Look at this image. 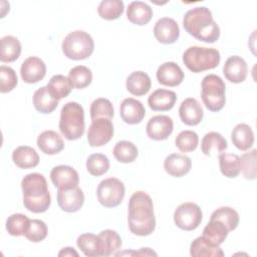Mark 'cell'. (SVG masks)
I'll return each mask as SVG.
<instances>
[{"instance_id": "cell-31", "label": "cell", "mask_w": 257, "mask_h": 257, "mask_svg": "<svg viewBox=\"0 0 257 257\" xmlns=\"http://www.w3.org/2000/svg\"><path fill=\"white\" fill-rule=\"evenodd\" d=\"M229 230L218 220H210L203 230V237L213 245L220 246L227 238Z\"/></svg>"}, {"instance_id": "cell-24", "label": "cell", "mask_w": 257, "mask_h": 257, "mask_svg": "<svg viewBox=\"0 0 257 257\" xmlns=\"http://www.w3.org/2000/svg\"><path fill=\"white\" fill-rule=\"evenodd\" d=\"M125 86L130 93L141 96L149 92L152 86V81L146 72L134 71L127 76Z\"/></svg>"}, {"instance_id": "cell-40", "label": "cell", "mask_w": 257, "mask_h": 257, "mask_svg": "<svg viewBox=\"0 0 257 257\" xmlns=\"http://www.w3.org/2000/svg\"><path fill=\"white\" fill-rule=\"evenodd\" d=\"M123 2L121 0H103L99 3L98 15L105 20L117 19L123 13Z\"/></svg>"}, {"instance_id": "cell-3", "label": "cell", "mask_w": 257, "mask_h": 257, "mask_svg": "<svg viewBox=\"0 0 257 257\" xmlns=\"http://www.w3.org/2000/svg\"><path fill=\"white\" fill-rule=\"evenodd\" d=\"M21 189L23 192V205L28 211L43 213L49 208L51 197L43 175L38 173L26 175L21 181Z\"/></svg>"}, {"instance_id": "cell-7", "label": "cell", "mask_w": 257, "mask_h": 257, "mask_svg": "<svg viewBox=\"0 0 257 257\" xmlns=\"http://www.w3.org/2000/svg\"><path fill=\"white\" fill-rule=\"evenodd\" d=\"M201 87V97L207 109L221 110L226 102V85L223 79L216 74H208L203 78Z\"/></svg>"}, {"instance_id": "cell-15", "label": "cell", "mask_w": 257, "mask_h": 257, "mask_svg": "<svg viewBox=\"0 0 257 257\" xmlns=\"http://www.w3.org/2000/svg\"><path fill=\"white\" fill-rule=\"evenodd\" d=\"M57 203L60 209L64 212H76L82 207L84 203L83 192L78 186L67 190H58Z\"/></svg>"}, {"instance_id": "cell-2", "label": "cell", "mask_w": 257, "mask_h": 257, "mask_svg": "<svg viewBox=\"0 0 257 257\" xmlns=\"http://www.w3.org/2000/svg\"><path fill=\"white\" fill-rule=\"evenodd\" d=\"M185 30L200 41L214 43L220 37V28L207 7H195L186 12L183 19Z\"/></svg>"}, {"instance_id": "cell-1", "label": "cell", "mask_w": 257, "mask_h": 257, "mask_svg": "<svg viewBox=\"0 0 257 257\" xmlns=\"http://www.w3.org/2000/svg\"><path fill=\"white\" fill-rule=\"evenodd\" d=\"M128 228L137 236H149L156 228L152 198L143 191L135 192L128 201Z\"/></svg>"}, {"instance_id": "cell-21", "label": "cell", "mask_w": 257, "mask_h": 257, "mask_svg": "<svg viewBox=\"0 0 257 257\" xmlns=\"http://www.w3.org/2000/svg\"><path fill=\"white\" fill-rule=\"evenodd\" d=\"M176 100L177 95L173 90L160 88L150 94L148 103L155 111H167L174 107Z\"/></svg>"}, {"instance_id": "cell-10", "label": "cell", "mask_w": 257, "mask_h": 257, "mask_svg": "<svg viewBox=\"0 0 257 257\" xmlns=\"http://www.w3.org/2000/svg\"><path fill=\"white\" fill-rule=\"evenodd\" d=\"M113 136V124L110 119L97 118L92 120L87 132V142L90 147H101L107 144Z\"/></svg>"}, {"instance_id": "cell-11", "label": "cell", "mask_w": 257, "mask_h": 257, "mask_svg": "<svg viewBox=\"0 0 257 257\" xmlns=\"http://www.w3.org/2000/svg\"><path fill=\"white\" fill-rule=\"evenodd\" d=\"M174 130V122L168 115L159 114L151 117L147 123V135L154 141L167 140Z\"/></svg>"}, {"instance_id": "cell-47", "label": "cell", "mask_w": 257, "mask_h": 257, "mask_svg": "<svg viewBox=\"0 0 257 257\" xmlns=\"http://www.w3.org/2000/svg\"><path fill=\"white\" fill-rule=\"evenodd\" d=\"M58 256H78V253L72 247H65L62 248L58 252Z\"/></svg>"}, {"instance_id": "cell-25", "label": "cell", "mask_w": 257, "mask_h": 257, "mask_svg": "<svg viewBox=\"0 0 257 257\" xmlns=\"http://www.w3.org/2000/svg\"><path fill=\"white\" fill-rule=\"evenodd\" d=\"M12 161L20 169H31L38 165L39 156L33 148L20 146L13 151Z\"/></svg>"}, {"instance_id": "cell-45", "label": "cell", "mask_w": 257, "mask_h": 257, "mask_svg": "<svg viewBox=\"0 0 257 257\" xmlns=\"http://www.w3.org/2000/svg\"><path fill=\"white\" fill-rule=\"evenodd\" d=\"M0 91L2 93L9 92L17 85L18 78L13 68L5 65L0 66Z\"/></svg>"}, {"instance_id": "cell-14", "label": "cell", "mask_w": 257, "mask_h": 257, "mask_svg": "<svg viewBox=\"0 0 257 257\" xmlns=\"http://www.w3.org/2000/svg\"><path fill=\"white\" fill-rule=\"evenodd\" d=\"M154 35L159 42L163 44H172L178 40L180 36V28L173 18L163 17L156 22Z\"/></svg>"}, {"instance_id": "cell-17", "label": "cell", "mask_w": 257, "mask_h": 257, "mask_svg": "<svg viewBox=\"0 0 257 257\" xmlns=\"http://www.w3.org/2000/svg\"><path fill=\"white\" fill-rule=\"evenodd\" d=\"M121 119L128 124H137L143 120L146 114L144 104L133 97L124 98L119 106Z\"/></svg>"}, {"instance_id": "cell-44", "label": "cell", "mask_w": 257, "mask_h": 257, "mask_svg": "<svg viewBox=\"0 0 257 257\" xmlns=\"http://www.w3.org/2000/svg\"><path fill=\"white\" fill-rule=\"evenodd\" d=\"M256 155L257 151L254 149L249 153H245L240 159V171L247 180L256 179Z\"/></svg>"}, {"instance_id": "cell-36", "label": "cell", "mask_w": 257, "mask_h": 257, "mask_svg": "<svg viewBox=\"0 0 257 257\" xmlns=\"http://www.w3.org/2000/svg\"><path fill=\"white\" fill-rule=\"evenodd\" d=\"M98 236L102 244V256L115 255L116 251H118L121 246V238L119 235L113 230L106 229L101 231Z\"/></svg>"}, {"instance_id": "cell-6", "label": "cell", "mask_w": 257, "mask_h": 257, "mask_svg": "<svg viewBox=\"0 0 257 257\" xmlns=\"http://www.w3.org/2000/svg\"><path fill=\"white\" fill-rule=\"evenodd\" d=\"M62 52L73 60H82L89 57L94 49L92 37L85 31L75 30L68 33L62 41Z\"/></svg>"}, {"instance_id": "cell-26", "label": "cell", "mask_w": 257, "mask_h": 257, "mask_svg": "<svg viewBox=\"0 0 257 257\" xmlns=\"http://www.w3.org/2000/svg\"><path fill=\"white\" fill-rule=\"evenodd\" d=\"M58 101L47 86H41L33 94V105L41 113H51L57 107Z\"/></svg>"}, {"instance_id": "cell-35", "label": "cell", "mask_w": 257, "mask_h": 257, "mask_svg": "<svg viewBox=\"0 0 257 257\" xmlns=\"http://www.w3.org/2000/svg\"><path fill=\"white\" fill-rule=\"evenodd\" d=\"M112 153L115 160L123 164L134 162L139 155V151L136 145L128 141L117 142L113 148Z\"/></svg>"}, {"instance_id": "cell-9", "label": "cell", "mask_w": 257, "mask_h": 257, "mask_svg": "<svg viewBox=\"0 0 257 257\" xmlns=\"http://www.w3.org/2000/svg\"><path fill=\"white\" fill-rule=\"evenodd\" d=\"M203 214L201 208L193 203L186 202L177 207L174 213V222L182 230L192 231L199 227Z\"/></svg>"}, {"instance_id": "cell-8", "label": "cell", "mask_w": 257, "mask_h": 257, "mask_svg": "<svg viewBox=\"0 0 257 257\" xmlns=\"http://www.w3.org/2000/svg\"><path fill=\"white\" fill-rule=\"evenodd\" d=\"M125 193L123 183L116 178H107L102 180L97 187L96 196L98 202L105 208L118 206L123 200Z\"/></svg>"}, {"instance_id": "cell-37", "label": "cell", "mask_w": 257, "mask_h": 257, "mask_svg": "<svg viewBox=\"0 0 257 257\" xmlns=\"http://www.w3.org/2000/svg\"><path fill=\"white\" fill-rule=\"evenodd\" d=\"M68 79H69L72 87L81 89V88L88 86L91 83L92 72L86 66L77 65L69 70Z\"/></svg>"}, {"instance_id": "cell-32", "label": "cell", "mask_w": 257, "mask_h": 257, "mask_svg": "<svg viewBox=\"0 0 257 257\" xmlns=\"http://www.w3.org/2000/svg\"><path fill=\"white\" fill-rule=\"evenodd\" d=\"M0 42V60L2 62H13L17 60L21 53L20 41L12 35H6L1 38Z\"/></svg>"}, {"instance_id": "cell-30", "label": "cell", "mask_w": 257, "mask_h": 257, "mask_svg": "<svg viewBox=\"0 0 257 257\" xmlns=\"http://www.w3.org/2000/svg\"><path fill=\"white\" fill-rule=\"evenodd\" d=\"M77 247L85 256H102V244L99 236L92 233H84L76 240Z\"/></svg>"}, {"instance_id": "cell-13", "label": "cell", "mask_w": 257, "mask_h": 257, "mask_svg": "<svg viewBox=\"0 0 257 257\" xmlns=\"http://www.w3.org/2000/svg\"><path fill=\"white\" fill-rule=\"evenodd\" d=\"M20 74L24 82L36 83L44 78L46 74V65L39 57L30 56L22 62Z\"/></svg>"}, {"instance_id": "cell-5", "label": "cell", "mask_w": 257, "mask_h": 257, "mask_svg": "<svg viewBox=\"0 0 257 257\" xmlns=\"http://www.w3.org/2000/svg\"><path fill=\"white\" fill-rule=\"evenodd\" d=\"M220 53L215 48L191 46L183 54V62L192 72L214 69L220 63Z\"/></svg>"}, {"instance_id": "cell-23", "label": "cell", "mask_w": 257, "mask_h": 257, "mask_svg": "<svg viewBox=\"0 0 257 257\" xmlns=\"http://www.w3.org/2000/svg\"><path fill=\"white\" fill-rule=\"evenodd\" d=\"M127 19L136 25H146L153 17V9L145 2L133 1L126 8Z\"/></svg>"}, {"instance_id": "cell-43", "label": "cell", "mask_w": 257, "mask_h": 257, "mask_svg": "<svg viewBox=\"0 0 257 257\" xmlns=\"http://www.w3.org/2000/svg\"><path fill=\"white\" fill-rule=\"evenodd\" d=\"M175 144L182 153H190L197 149L199 137L194 131H183L176 137Z\"/></svg>"}, {"instance_id": "cell-42", "label": "cell", "mask_w": 257, "mask_h": 257, "mask_svg": "<svg viewBox=\"0 0 257 257\" xmlns=\"http://www.w3.org/2000/svg\"><path fill=\"white\" fill-rule=\"evenodd\" d=\"M86 170L94 177L105 174L109 169V161L106 156L102 154H92L86 160Z\"/></svg>"}, {"instance_id": "cell-41", "label": "cell", "mask_w": 257, "mask_h": 257, "mask_svg": "<svg viewBox=\"0 0 257 257\" xmlns=\"http://www.w3.org/2000/svg\"><path fill=\"white\" fill-rule=\"evenodd\" d=\"M89 112H90L91 120H94L97 118L111 119L114 114L112 103L107 98H103V97L96 98L91 102Z\"/></svg>"}, {"instance_id": "cell-4", "label": "cell", "mask_w": 257, "mask_h": 257, "mask_svg": "<svg viewBox=\"0 0 257 257\" xmlns=\"http://www.w3.org/2000/svg\"><path fill=\"white\" fill-rule=\"evenodd\" d=\"M84 110L83 107L75 102L65 103L60 111L59 131L68 141H75L84 134Z\"/></svg>"}, {"instance_id": "cell-38", "label": "cell", "mask_w": 257, "mask_h": 257, "mask_svg": "<svg viewBox=\"0 0 257 257\" xmlns=\"http://www.w3.org/2000/svg\"><path fill=\"white\" fill-rule=\"evenodd\" d=\"M46 86L49 89V91L52 93V95L58 100L66 97L72 89V85L68 77H65L64 75H61V74L53 75Z\"/></svg>"}, {"instance_id": "cell-33", "label": "cell", "mask_w": 257, "mask_h": 257, "mask_svg": "<svg viewBox=\"0 0 257 257\" xmlns=\"http://www.w3.org/2000/svg\"><path fill=\"white\" fill-rule=\"evenodd\" d=\"M30 226V219L21 213L12 214L6 220V230L11 236H25Z\"/></svg>"}, {"instance_id": "cell-22", "label": "cell", "mask_w": 257, "mask_h": 257, "mask_svg": "<svg viewBox=\"0 0 257 257\" xmlns=\"http://www.w3.org/2000/svg\"><path fill=\"white\" fill-rule=\"evenodd\" d=\"M37 147L46 155H56L64 148L62 138L54 131H44L37 138Z\"/></svg>"}, {"instance_id": "cell-12", "label": "cell", "mask_w": 257, "mask_h": 257, "mask_svg": "<svg viewBox=\"0 0 257 257\" xmlns=\"http://www.w3.org/2000/svg\"><path fill=\"white\" fill-rule=\"evenodd\" d=\"M50 180L57 190H67L78 186V173L69 166H56L50 172Z\"/></svg>"}, {"instance_id": "cell-20", "label": "cell", "mask_w": 257, "mask_h": 257, "mask_svg": "<svg viewBox=\"0 0 257 257\" xmlns=\"http://www.w3.org/2000/svg\"><path fill=\"white\" fill-rule=\"evenodd\" d=\"M192 167L189 157L180 154H171L164 161L165 171L172 177L180 178L187 175Z\"/></svg>"}, {"instance_id": "cell-18", "label": "cell", "mask_w": 257, "mask_h": 257, "mask_svg": "<svg viewBox=\"0 0 257 257\" xmlns=\"http://www.w3.org/2000/svg\"><path fill=\"white\" fill-rule=\"evenodd\" d=\"M223 73L229 81L233 83H241L247 77V63L241 56H230L225 61V64L223 66Z\"/></svg>"}, {"instance_id": "cell-34", "label": "cell", "mask_w": 257, "mask_h": 257, "mask_svg": "<svg viewBox=\"0 0 257 257\" xmlns=\"http://www.w3.org/2000/svg\"><path fill=\"white\" fill-rule=\"evenodd\" d=\"M240 157L235 154L222 153L219 155L221 173L227 178H236L240 174Z\"/></svg>"}, {"instance_id": "cell-16", "label": "cell", "mask_w": 257, "mask_h": 257, "mask_svg": "<svg viewBox=\"0 0 257 257\" xmlns=\"http://www.w3.org/2000/svg\"><path fill=\"white\" fill-rule=\"evenodd\" d=\"M184 71L173 61H167L161 64L157 70L158 81L166 86H177L184 80Z\"/></svg>"}, {"instance_id": "cell-19", "label": "cell", "mask_w": 257, "mask_h": 257, "mask_svg": "<svg viewBox=\"0 0 257 257\" xmlns=\"http://www.w3.org/2000/svg\"><path fill=\"white\" fill-rule=\"evenodd\" d=\"M181 120L187 125L199 124L204 116V111L196 98L188 97L182 101L179 107Z\"/></svg>"}, {"instance_id": "cell-29", "label": "cell", "mask_w": 257, "mask_h": 257, "mask_svg": "<svg viewBox=\"0 0 257 257\" xmlns=\"http://www.w3.org/2000/svg\"><path fill=\"white\" fill-rule=\"evenodd\" d=\"M228 148L226 139L217 132L206 134L201 142L202 153L206 156H211L213 153L222 154Z\"/></svg>"}, {"instance_id": "cell-28", "label": "cell", "mask_w": 257, "mask_h": 257, "mask_svg": "<svg viewBox=\"0 0 257 257\" xmlns=\"http://www.w3.org/2000/svg\"><path fill=\"white\" fill-rule=\"evenodd\" d=\"M233 145L240 151L249 150L254 144V134L252 128L246 123H238L231 133Z\"/></svg>"}, {"instance_id": "cell-27", "label": "cell", "mask_w": 257, "mask_h": 257, "mask_svg": "<svg viewBox=\"0 0 257 257\" xmlns=\"http://www.w3.org/2000/svg\"><path fill=\"white\" fill-rule=\"evenodd\" d=\"M190 254L193 257H223L224 252L219 246L213 245L203 236L196 238L190 246Z\"/></svg>"}, {"instance_id": "cell-39", "label": "cell", "mask_w": 257, "mask_h": 257, "mask_svg": "<svg viewBox=\"0 0 257 257\" xmlns=\"http://www.w3.org/2000/svg\"><path fill=\"white\" fill-rule=\"evenodd\" d=\"M210 220H218L222 222L230 232L237 228L239 224V215L237 211L231 207H220L212 213Z\"/></svg>"}, {"instance_id": "cell-46", "label": "cell", "mask_w": 257, "mask_h": 257, "mask_svg": "<svg viewBox=\"0 0 257 257\" xmlns=\"http://www.w3.org/2000/svg\"><path fill=\"white\" fill-rule=\"evenodd\" d=\"M47 236V226L46 224L39 219L30 220V226L25 234V237L34 243H38L44 240Z\"/></svg>"}]
</instances>
